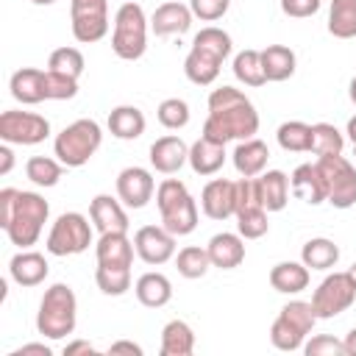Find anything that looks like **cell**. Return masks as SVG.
I'll list each match as a JSON object with an SVG mask.
<instances>
[{"instance_id": "7a4b0ae2", "label": "cell", "mask_w": 356, "mask_h": 356, "mask_svg": "<svg viewBox=\"0 0 356 356\" xmlns=\"http://www.w3.org/2000/svg\"><path fill=\"white\" fill-rule=\"evenodd\" d=\"M47 217L50 206L39 192H25L14 186L0 189V228L19 250L39 242Z\"/></svg>"}, {"instance_id": "60d3db41", "label": "cell", "mask_w": 356, "mask_h": 356, "mask_svg": "<svg viewBox=\"0 0 356 356\" xmlns=\"http://www.w3.org/2000/svg\"><path fill=\"white\" fill-rule=\"evenodd\" d=\"M267 209L264 206H253V209H242L236 211V234L242 239H261L270 231V220H267Z\"/></svg>"}, {"instance_id": "3957f363", "label": "cell", "mask_w": 356, "mask_h": 356, "mask_svg": "<svg viewBox=\"0 0 356 356\" xmlns=\"http://www.w3.org/2000/svg\"><path fill=\"white\" fill-rule=\"evenodd\" d=\"M234 42L231 33L217 28V25H206L195 33L192 47L184 58V75L195 83V86H211L222 70V61L231 56Z\"/></svg>"}, {"instance_id": "bcb514c9", "label": "cell", "mask_w": 356, "mask_h": 356, "mask_svg": "<svg viewBox=\"0 0 356 356\" xmlns=\"http://www.w3.org/2000/svg\"><path fill=\"white\" fill-rule=\"evenodd\" d=\"M231 0H189V8L195 14V19L200 22H217L225 17Z\"/></svg>"}, {"instance_id": "6f0895ef", "label": "cell", "mask_w": 356, "mask_h": 356, "mask_svg": "<svg viewBox=\"0 0 356 356\" xmlns=\"http://www.w3.org/2000/svg\"><path fill=\"white\" fill-rule=\"evenodd\" d=\"M350 275H353V281H356V264H353V267H350Z\"/></svg>"}, {"instance_id": "db71d44e", "label": "cell", "mask_w": 356, "mask_h": 356, "mask_svg": "<svg viewBox=\"0 0 356 356\" xmlns=\"http://www.w3.org/2000/svg\"><path fill=\"white\" fill-rule=\"evenodd\" d=\"M345 134H348V139L356 145V117H350V120H348V128H345Z\"/></svg>"}, {"instance_id": "1f68e13d", "label": "cell", "mask_w": 356, "mask_h": 356, "mask_svg": "<svg viewBox=\"0 0 356 356\" xmlns=\"http://www.w3.org/2000/svg\"><path fill=\"white\" fill-rule=\"evenodd\" d=\"M300 261L309 270L325 273V270L337 267V261H339V245L334 239H328V236H314V239H309L300 248Z\"/></svg>"}, {"instance_id": "603a6c76", "label": "cell", "mask_w": 356, "mask_h": 356, "mask_svg": "<svg viewBox=\"0 0 356 356\" xmlns=\"http://www.w3.org/2000/svg\"><path fill=\"white\" fill-rule=\"evenodd\" d=\"M206 250H209L211 267H220V270H234L245 261V239L239 234H231V231L214 234L209 239Z\"/></svg>"}, {"instance_id": "30bf717a", "label": "cell", "mask_w": 356, "mask_h": 356, "mask_svg": "<svg viewBox=\"0 0 356 356\" xmlns=\"http://www.w3.org/2000/svg\"><path fill=\"white\" fill-rule=\"evenodd\" d=\"M323 186H325V203L334 209H350L356 206V167L342 156H320L317 161Z\"/></svg>"}, {"instance_id": "816d5d0a", "label": "cell", "mask_w": 356, "mask_h": 356, "mask_svg": "<svg viewBox=\"0 0 356 356\" xmlns=\"http://www.w3.org/2000/svg\"><path fill=\"white\" fill-rule=\"evenodd\" d=\"M11 167H14V153H11L8 142H6V145L0 147V175H8Z\"/></svg>"}, {"instance_id": "680465c9", "label": "cell", "mask_w": 356, "mask_h": 356, "mask_svg": "<svg viewBox=\"0 0 356 356\" xmlns=\"http://www.w3.org/2000/svg\"><path fill=\"white\" fill-rule=\"evenodd\" d=\"M353 153H356V145H353Z\"/></svg>"}, {"instance_id": "b9f144b4", "label": "cell", "mask_w": 356, "mask_h": 356, "mask_svg": "<svg viewBox=\"0 0 356 356\" xmlns=\"http://www.w3.org/2000/svg\"><path fill=\"white\" fill-rule=\"evenodd\" d=\"M83 67H86L83 53L78 47H67V44L64 47H56L50 53V58H47V70L61 72V75H70V78H81L83 75Z\"/></svg>"}, {"instance_id": "f5cc1de1", "label": "cell", "mask_w": 356, "mask_h": 356, "mask_svg": "<svg viewBox=\"0 0 356 356\" xmlns=\"http://www.w3.org/2000/svg\"><path fill=\"white\" fill-rule=\"evenodd\" d=\"M345 350H348V356H356V328H350L348 334H345Z\"/></svg>"}, {"instance_id": "cb8c5ba5", "label": "cell", "mask_w": 356, "mask_h": 356, "mask_svg": "<svg viewBox=\"0 0 356 356\" xmlns=\"http://www.w3.org/2000/svg\"><path fill=\"white\" fill-rule=\"evenodd\" d=\"M134 295H136V300H139L142 306H147V309H161V306H167V303L172 300V284H170V278H167L164 273L147 270V273H142V275L136 278Z\"/></svg>"}, {"instance_id": "5bb4252c", "label": "cell", "mask_w": 356, "mask_h": 356, "mask_svg": "<svg viewBox=\"0 0 356 356\" xmlns=\"http://www.w3.org/2000/svg\"><path fill=\"white\" fill-rule=\"evenodd\" d=\"M134 248L145 264L159 267L175 256V234H170L164 225H142L134 234Z\"/></svg>"}, {"instance_id": "74e56055", "label": "cell", "mask_w": 356, "mask_h": 356, "mask_svg": "<svg viewBox=\"0 0 356 356\" xmlns=\"http://www.w3.org/2000/svg\"><path fill=\"white\" fill-rule=\"evenodd\" d=\"M345 147V134L331 122H314L312 125V147L309 153L320 156H337Z\"/></svg>"}, {"instance_id": "e575fe53", "label": "cell", "mask_w": 356, "mask_h": 356, "mask_svg": "<svg viewBox=\"0 0 356 356\" xmlns=\"http://www.w3.org/2000/svg\"><path fill=\"white\" fill-rule=\"evenodd\" d=\"M234 75L239 83L245 86H264L267 83V75H264V67H261V50H253V47H245L234 56Z\"/></svg>"}, {"instance_id": "d6986e66", "label": "cell", "mask_w": 356, "mask_h": 356, "mask_svg": "<svg viewBox=\"0 0 356 356\" xmlns=\"http://www.w3.org/2000/svg\"><path fill=\"white\" fill-rule=\"evenodd\" d=\"M134 239H128V231H108L100 234L95 242V259L106 267H131L134 264Z\"/></svg>"}, {"instance_id": "f1b7e54d", "label": "cell", "mask_w": 356, "mask_h": 356, "mask_svg": "<svg viewBox=\"0 0 356 356\" xmlns=\"http://www.w3.org/2000/svg\"><path fill=\"white\" fill-rule=\"evenodd\" d=\"M312 270L303 261H278L270 270V286L281 295H298L309 286Z\"/></svg>"}, {"instance_id": "d590c367", "label": "cell", "mask_w": 356, "mask_h": 356, "mask_svg": "<svg viewBox=\"0 0 356 356\" xmlns=\"http://www.w3.org/2000/svg\"><path fill=\"white\" fill-rule=\"evenodd\" d=\"M275 139L281 145V150L286 153H309L312 147V125L303 120H286L278 125Z\"/></svg>"}, {"instance_id": "ee69618b", "label": "cell", "mask_w": 356, "mask_h": 356, "mask_svg": "<svg viewBox=\"0 0 356 356\" xmlns=\"http://www.w3.org/2000/svg\"><path fill=\"white\" fill-rule=\"evenodd\" d=\"M78 95V78L44 70V100H72Z\"/></svg>"}, {"instance_id": "8fae6325", "label": "cell", "mask_w": 356, "mask_h": 356, "mask_svg": "<svg viewBox=\"0 0 356 356\" xmlns=\"http://www.w3.org/2000/svg\"><path fill=\"white\" fill-rule=\"evenodd\" d=\"M353 300H356V281H353L350 270L328 273L312 292V306H314L317 320H331V317L348 312L353 306Z\"/></svg>"}, {"instance_id": "8d00e7d4", "label": "cell", "mask_w": 356, "mask_h": 356, "mask_svg": "<svg viewBox=\"0 0 356 356\" xmlns=\"http://www.w3.org/2000/svg\"><path fill=\"white\" fill-rule=\"evenodd\" d=\"M25 175H28L31 184L50 189V186H56V184L61 181L64 164H61L58 159H50V156H31V159L25 161Z\"/></svg>"}, {"instance_id": "83f0119b", "label": "cell", "mask_w": 356, "mask_h": 356, "mask_svg": "<svg viewBox=\"0 0 356 356\" xmlns=\"http://www.w3.org/2000/svg\"><path fill=\"white\" fill-rule=\"evenodd\" d=\"M106 125H108L111 136H117L122 142H131V139H139L145 134L147 120H145L142 108H136V106H117V108L108 111Z\"/></svg>"}, {"instance_id": "ac0fdd59", "label": "cell", "mask_w": 356, "mask_h": 356, "mask_svg": "<svg viewBox=\"0 0 356 356\" xmlns=\"http://www.w3.org/2000/svg\"><path fill=\"white\" fill-rule=\"evenodd\" d=\"M192 19H195V14H192L189 6H184L178 0H167V3L156 6V11L150 14V31L161 39L181 36L192 28Z\"/></svg>"}, {"instance_id": "e0dca14e", "label": "cell", "mask_w": 356, "mask_h": 356, "mask_svg": "<svg viewBox=\"0 0 356 356\" xmlns=\"http://www.w3.org/2000/svg\"><path fill=\"white\" fill-rule=\"evenodd\" d=\"M184 164H189V145L175 136V134H167V136H159L153 145H150V167L161 175H175Z\"/></svg>"}, {"instance_id": "f907efd6", "label": "cell", "mask_w": 356, "mask_h": 356, "mask_svg": "<svg viewBox=\"0 0 356 356\" xmlns=\"http://www.w3.org/2000/svg\"><path fill=\"white\" fill-rule=\"evenodd\" d=\"M108 353H131V356H142V345L131 342V339H120L108 345Z\"/></svg>"}, {"instance_id": "5b68a950", "label": "cell", "mask_w": 356, "mask_h": 356, "mask_svg": "<svg viewBox=\"0 0 356 356\" xmlns=\"http://www.w3.org/2000/svg\"><path fill=\"white\" fill-rule=\"evenodd\" d=\"M103 145V128L97 120L81 117L75 122H70L67 128H61L53 139V156L67 167V170H78L83 167Z\"/></svg>"}, {"instance_id": "7bdbcfd3", "label": "cell", "mask_w": 356, "mask_h": 356, "mask_svg": "<svg viewBox=\"0 0 356 356\" xmlns=\"http://www.w3.org/2000/svg\"><path fill=\"white\" fill-rule=\"evenodd\" d=\"M156 117H159V122H161L167 131H181V128L189 125L192 111H189V103H186V100H181V97H167V100L159 103Z\"/></svg>"}, {"instance_id": "c3c4849f", "label": "cell", "mask_w": 356, "mask_h": 356, "mask_svg": "<svg viewBox=\"0 0 356 356\" xmlns=\"http://www.w3.org/2000/svg\"><path fill=\"white\" fill-rule=\"evenodd\" d=\"M31 353H36V356H53V348L44 345V342H28V345L11 350V356H31Z\"/></svg>"}, {"instance_id": "ba28073f", "label": "cell", "mask_w": 356, "mask_h": 356, "mask_svg": "<svg viewBox=\"0 0 356 356\" xmlns=\"http://www.w3.org/2000/svg\"><path fill=\"white\" fill-rule=\"evenodd\" d=\"M314 323H317V314H314L312 300H289L286 306H281L278 317L270 325L273 348H278L284 353L303 350V342L312 334Z\"/></svg>"}, {"instance_id": "836d02e7", "label": "cell", "mask_w": 356, "mask_h": 356, "mask_svg": "<svg viewBox=\"0 0 356 356\" xmlns=\"http://www.w3.org/2000/svg\"><path fill=\"white\" fill-rule=\"evenodd\" d=\"M328 33L334 39H356V0H331Z\"/></svg>"}, {"instance_id": "7c38bea8", "label": "cell", "mask_w": 356, "mask_h": 356, "mask_svg": "<svg viewBox=\"0 0 356 356\" xmlns=\"http://www.w3.org/2000/svg\"><path fill=\"white\" fill-rule=\"evenodd\" d=\"M50 136V122L47 117L36 114V111H17L8 108L0 114V139L8 145H39Z\"/></svg>"}, {"instance_id": "d4e9b609", "label": "cell", "mask_w": 356, "mask_h": 356, "mask_svg": "<svg viewBox=\"0 0 356 356\" xmlns=\"http://www.w3.org/2000/svg\"><path fill=\"white\" fill-rule=\"evenodd\" d=\"M289 189L298 200L309 203V206H320L325 203V186L320 178L317 164H298L289 175Z\"/></svg>"}, {"instance_id": "4316f807", "label": "cell", "mask_w": 356, "mask_h": 356, "mask_svg": "<svg viewBox=\"0 0 356 356\" xmlns=\"http://www.w3.org/2000/svg\"><path fill=\"white\" fill-rule=\"evenodd\" d=\"M8 89H11V97L22 106L42 103L44 100V70H36V67L17 70L8 81Z\"/></svg>"}, {"instance_id": "4fadbf2b", "label": "cell", "mask_w": 356, "mask_h": 356, "mask_svg": "<svg viewBox=\"0 0 356 356\" xmlns=\"http://www.w3.org/2000/svg\"><path fill=\"white\" fill-rule=\"evenodd\" d=\"M72 36L81 44H95L108 33V3L106 0H70Z\"/></svg>"}, {"instance_id": "4dcf8cb0", "label": "cell", "mask_w": 356, "mask_h": 356, "mask_svg": "<svg viewBox=\"0 0 356 356\" xmlns=\"http://www.w3.org/2000/svg\"><path fill=\"white\" fill-rule=\"evenodd\" d=\"M259 178V195H261V206L267 211H284L286 200H289V178L281 170H264Z\"/></svg>"}, {"instance_id": "9f6ffc18", "label": "cell", "mask_w": 356, "mask_h": 356, "mask_svg": "<svg viewBox=\"0 0 356 356\" xmlns=\"http://www.w3.org/2000/svg\"><path fill=\"white\" fill-rule=\"evenodd\" d=\"M31 3H33V6H53L56 0H31Z\"/></svg>"}, {"instance_id": "9c48e42d", "label": "cell", "mask_w": 356, "mask_h": 356, "mask_svg": "<svg viewBox=\"0 0 356 356\" xmlns=\"http://www.w3.org/2000/svg\"><path fill=\"white\" fill-rule=\"evenodd\" d=\"M92 228L95 225L81 211H64L50 225L44 248H47L50 256H78V253L89 250V245L95 242Z\"/></svg>"}, {"instance_id": "52a82bcc", "label": "cell", "mask_w": 356, "mask_h": 356, "mask_svg": "<svg viewBox=\"0 0 356 356\" xmlns=\"http://www.w3.org/2000/svg\"><path fill=\"white\" fill-rule=\"evenodd\" d=\"M147 28L150 19L145 17V8L134 0H125L114 14V31H111V50L122 61H136L147 50Z\"/></svg>"}, {"instance_id": "8992f818", "label": "cell", "mask_w": 356, "mask_h": 356, "mask_svg": "<svg viewBox=\"0 0 356 356\" xmlns=\"http://www.w3.org/2000/svg\"><path fill=\"white\" fill-rule=\"evenodd\" d=\"M156 206L161 214V225L175 234L186 236L197 228V200L189 195L181 178H164L156 189Z\"/></svg>"}, {"instance_id": "9a60e30c", "label": "cell", "mask_w": 356, "mask_h": 356, "mask_svg": "<svg viewBox=\"0 0 356 356\" xmlns=\"http://www.w3.org/2000/svg\"><path fill=\"white\" fill-rule=\"evenodd\" d=\"M156 181L153 172L145 167H125L117 175V197L125 203V209H145L153 200Z\"/></svg>"}, {"instance_id": "6da1fadb", "label": "cell", "mask_w": 356, "mask_h": 356, "mask_svg": "<svg viewBox=\"0 0 356 356\" xmlns=\"http://www.w3.org/2000/svg\"><path fill=\"white\" fill-rule=\"evenodd\" d=\"M259 131L256 106L234 86H220L209 95V117L203 122V136L214 142H242L253 139Z\"/></svg>"}, {"instance_id": "f6af8a7d", "label": "cell", "mask_w": 356, "mask_h": 356, "mask_svg": "<svg viewBox=\"0 0 356 356\" xmlns=\"http://www.w3.org/2000/svg\"><path fill=\"white\" fill-rule=\"evenodd\" d=\"M303 353L306 356H348L345 342L331 337V334H317L312 339L303 342Z\"/></svg>"}, {"instance_id": "44dd1931", "label": "cell", "mask_w": 356, "mask_h": 356, "mask_svg": "<svg viewBox=\"0 0 356 356\" xmlns=\"http://www.w3.org/2000/svg\"><path fill=\"white\" fill-rule=\"evenodd\" d=\"M47 273H50V264H47L44 253H36V250H31V248L14 253L11 261H8V275H11V281L19 284V286H25V289H28V286H39V284L47 278Z\"/></svg>"}, {"instance_id": "f546056e", "label": "cell", "mask_w": 356, "mask_h": 356, "mask_svg": "<svg viewBox=\"0 0 356 356\" xmlns=\"http://www.w3.org/2000/svg\"><path fill=\"white\" fill-rule=\"evenodd\" d=\"M261 67H264L267 81L281 83V81H286V78L295 75L298 56H295V50L286 47V44H267V47L261 50Z\"/></svg>"}, {"instance_id": "d6a6232c", "label": "cell", "mask_w": 356, "mask_h": 356, "mask_svg": "<svg viewBox=\"0 0 356 356\" xmlns=\"http://www.w3.org/2000/svg\"><path fill=\"white\" fill-rule=\"evenodd\" d=\"M195 350V331L186 320H170L161 328V356H189Z\"/></svg>"}, {"instance_id": "484cf974", "label": "cell", "mask_w": 356, "mask_h": 356, "mask_svg": "<svg viewBox=\"0 0 356 356\" xmlns=\"http://www.w3.org/2000/svg\"><path fill=\"white\" fill-rule=\"evenodd\" d=\"M222 164H225V145L222 142H214V139L200 134V139H195L189 145V167L195 175H214Z\"/></svg>"}, {"instance_id": "2e32d148", "label": "cell", "mask_w": 356, "mask_h": 356, "mask_svg": "<svg viewBox=\"0 0 356 356\" xmlns=\"http://www.w3.org/2000/svg\"><path fill=\"white\" fill-rule=\"evenodd\" d=\"M200 209L209 220H228L236 211V181L211 178L200 192Z\"/></svg>"}, {"instance_id": "681fc988", "label": "cell", "mask_w": 356, "mask_h": 356, "mask_svg": "<svg viewBox=\"0 0 356 356\" xmlns=\"http://www.w3.org/2000/svg\"><path fill=\"white\" fill-rule=\"evenodd\" d=\"M78 353H97V348L92 345V342H86V339H75V342H67L64 345V356H78Z\"/></svg>"}, {"instance_id": "11a10c76", "label": "cell", "mask_w": 356, "mask_h": 356, "mask_svg": "<svg viewBox=\"0 0 356 356\" xmlns=\"http://www.w3.org/2000/svg\"><path fill=\"white\" fill-rule=\"evenodd\" d=\"M348 95H350V100L356 103V78H350V86H348Z\"/></svg>"}, {"instance_id": "277c9868", "label": "cell", "mask_w": 356, "mask_h": 356, "mask_svg": "<svg viewBox=\"0 0 356 356\" xmlns=\"http://www.w3.org/2000/svg\"><path fill=\"white\" fill-rule=\"evenodd\" d=\"M78 325V298L70 284H53L44 289L36 312V331L44 339H64Z\"/></svg>"}, {"instance_id": "f35d334b", "label": "cell", "mask_w": 356, "mask_h": 356, "mask_svg": "<svg viewBox=\"0 0 356 356\" xmlns=\"http://www.w3.org/2000/svg\"><path fill=\"white\" fill-rule=\"evenodd\" d=\"M175 267H178V275L195 281V278H203L211 267V259H209V250L200 248V245H186L178 250L175 256Z\"/></svg>"}, {"instance_id": "ab89813d", "label": "cell", "mask_w": 356, "mask_h": 356, "mask_svg": "<svg viewBox=\"0 0 356 356\" xmlns=\"http://www.w3.org/2000/svg\"><path fill=\"white\" fill-rule=\"evenodd\" d=\"M95 284L103 295L108 298H120L131 289V267H106V264H97L95 270Z\"/></svg>"}, {"instance_id": "7402d4cb", "label": "cell", "mask_w": 356, "mask_h": 356, "mask_svg": "<svg viewBox=\"0 0 356 356\" xmlns=\"http://www.w3.org/2000/svg\"><path fill=\"white\" fill-rule=\"evenodd\" d=\"M231 159H234V167H236V172L242 178H256V175H261L267 170L270 147H267V142H261L256 136L253 139H242V142H236Z\"/></svg>"}, {"instance_id": "ffe728a7", "label": "cell", "mask_w": 356, "mask_h": 356, "mask_svg": "<svg viewBox=\"0 0 356 356\" xmlns=\"http://www.w3.org/2000/svg\"><path fill=\"white\" fill-rule=\"evenodd\" d=\"M89 220L100 234L108 231H128V214H125V203L120 197L111 195H95L89 203Z\"/></svg>"}, {"instance_id": "7dc6e473", "label": "cell", "mask_w": 356, "mask_h": 356, "mask_svg": "<svg viewBox=\"0 0 356 356\" xmlns=\"http://www.w3.org/2000/svg\"><path fill=\"white\" fill-rule=\"evenodd\" d=\"M323 0H281V11L292 19H306L320 11Z\"/></svg>"}]
</instances>
